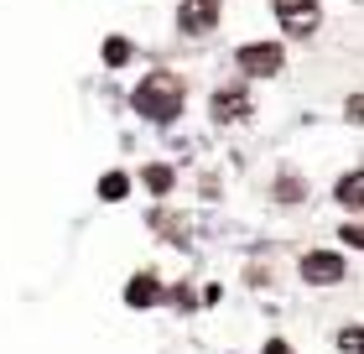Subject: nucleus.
<instances>
[{
	"label": "nucleus",
	"instance_id": "f257e3e1",
	"mask_svg": "<svg viewBox=\"0 0 364 354\" xmlns=\"http://www.w3.org/2000/svg\"><path fill=\"white\" fill-rule=\"evenodd\" d=\"M130 105H136L141 120H151V125H172L177 115L188 110V89H182V78H177V73L156 68V73H146V78L136 83Z\"/></svg>",
	"mask_w": 364,
	"mask_h": 354
},
{
	"label": "nucleus",
	"instance_id": "f03ea898",
	"mask_svg": "<svg viewBox=\"0 0 364 354\" xmlns=\"http://www.w3.org/2000/svg\"><path fill=\"white\" fill-rule=\"evenodd\" d=\"M235 68L245 78H276L287 68V47L281 42H245V47H235Z\"/></svg>",
	"mask_w": 364,
	"mask_h": 354
},
{
	"label": "nucleus",
	"instance_id": "7ed1b4c3",
	"mask_svg": "<svg viewBox=\"0 0 364 354\" xmlns=\"http://www.w3.org/2000/svg\"><path fill=\"white\" fill-rule=\"evenodd\" d=\"M271 11H276V21L287 37H312V31L323 26V0H271Z\"/></svg>",
	"mask_w": 364,
	"mask_h": 354
},
{
	"label": "nucleus",
	"instance_id": "20e7f679",
	"mask_svg": "<svg viewBox=\"0 0 364 354\" xmlns=\"http://www.w3.org/2000/svg\"><path fill=\"white\" fill-rule=\"evenodd\" d=\"M224 21V0H182L177 6V31L182 37H208Z\"/></svg>",
	"mask_w": 364,
	"mask_h": 354
},
{
	"label": "nucleus",
	"instance_id": "39448f33",
	"mask_svg": "<svg viewBox=\"0 0 364 354\" xmlns=\"http://www.w3.org/2000/svg\"><path fill=\"white\" fill-rule=\"evenodd\" d=\"M296 271H302L307 286H338L349 276V261H343L338 250H307V256L296 261Z\"/></svg>",
	"mask_w": 364,
	"mask_h": 354
},
{
	"label": "nucleus",
	"instance_id": "423d86ee",
	"mask_svg": "<svg viewBox=\"0 0 364 354\" xmlns=\"http://www.w3.org/2000/svg\"><path fill=\"white\" fill-rule=\"evenodd\" d=\"M250 110H255V99L245 94V83H224V89L213 94V120H224V125L250 120Z\"/></svg>",
	"mask_w": 364,
	"mask_h": 354
},
{
	"label": "nucleus",
	"instance_id": "0eeeda50",
	"mask_svg": "<svg viewBox=\"0 0 364 354\" xmlns=\"http://www.w3.org/2000/svg\"><path fill=\"white\" fill-rule=\"evenodd\" d=\"M156 302H161V281L151 276V271H141V276H130L125 281V308H156Z\"/></svg>",
	"mask_w": 364,
	"mask_h": 354
},
{
	"label": "nucleus",
	"instance_id": "6e6552de",
	"mask_svg": "<svg viewBox=\"0 0 364 354\" xmlns=\"http://www.w3.org/2000/svg\"><path fill=\"white\" fill-rule=\"evenodd\" d=\"M333 198H338V204L349 209V214L364 209V167H354V172H343V177L333 182Z\"/></svg>",
	"mask_w": 364,
	"mask_h": 354
},
{
	"label": "nucleus",
	"instance_id": "1a4fd4ad",
	"mask_svg": "<svg viewBox=\"0 0 364 354\" xmlns=\"http://www.w3.org/2000/svg\"><path fill=\"white\" fill-rule=\"evenodd\" d=\"M172 182H177V172H172L167 162L141 167V188H146V193H156V198H161V193H172Z\"/></svg>",
	"mask_w": 364,
	"mask_h": 354
},
{
	"label": "nucleus",
	"instance_id": "9d476101",
	"mask_svg": "<svg viewBox=\"0 0 364 354\" xmlns=\"http://www.w3.org/2000/svg\"><path fill=\"white\" fill-rule=\"evenodd\" d=\"M271 193H276V204H302V198H307V182L296 177V172H281Z\"/></svg>",
	"mask_w": 364,
	"mask_h": 354
},
{
	"label": "nucleus",
	"instance_id": "9b49d317",
	"mask_svg": "<svg viewBox=\"0 0 364 354\" xmlns=\"http://www.w3.org/2000/svg\"><path fill=\"white\" fill-rule=\"evenodd\" d=\"M99 198H105V204L130 198V177H125V172H105V177H99Z\"/></svg>",
	"mask_w": 364,
	"mask_h": 354
},
{
	"label": "nucleus",
	"instance_id": "f8f14e48",
	"mask_svg": "<svg viewBox=\"0 0 364 354\" xmlns=\"http://www.w3.org/2000/svg\"><path fill=\"white\" fill-rule=\"evenodd\" d=\"M333 344H338V354H364V323L338 328V333H333Z\"/></svg>",
	"mask_w": 364,
	"mask_h": 354
},
{
	"label": "nucleus",
	"instance_id": "ddd939ff",
	"mask_svg": "<svg viewBox=\"0 0 364 354\" xmlns=\"http://www.w3.org/2000/svg\"><path fill=\"white\" fill-rule=\"evenodd\" d=\"M99 53H105V68H125V63H130V42L125 37H105Z\"/></svg>",
	"mask_w": 364,
	"mask_h": 354
},
{
	"label": "nucleus",
	"instance_id": "4468645a",
	"mask_svg": "<svg viewBox=\"0 0 364 354\" xmlns=\"http://www.w3.org/2000/svg\"><path fill=\"white\" fill-rule=\"evenodd\" d=\"M338 240H343V245H354V250H364V224H359V219H349V224L338 229Z\"/></svg>",
	"mask_w": 364,
	"mask_h": 354
},
{
	"label": "nucleus",
	"instance_id": "2eb2a0df",
	"mask_svg": "<svg viewBox=\"0 0 364 354\" xmlns=\"http://www.w3.org/2000/svg\"><path fill=\"white\" fill-rule=\"evenodd\" d=\"M343 115H349L354 125H364V94H349V99H343Z\"/></svg>",
	"mask_w": 364,
	"mask_h": 354
},
{
	"label": "nucleus",
	"instance_id": "dca6fc26",
	"mask_svg": "<svg viewBox=\"0 0 364 354\" xmlns=\"http://www.w3.org/2000/svg\"><path fill=\"white\" fill-rule=\"evenodd\" d=\"M172 308H198V302H193V292H188V286H177V292H172Z\"/></svg>",
	"mask_w": 364,
	"mask_h": 354
},
{
	"label": "nucleus",
	"instance_id": "f3484780",
	"mask_svg": "<svg viewBox=\"0 0 364 354\" xmlns=\"http://www.w3.org/2000/svg\"><path fill=\"white\" fill-rule=\"evenodd\" d=\"M260 354H291V344H287V339H266V349H260Z\"/></svg>",
	"mask_w": 364,
	"mask_h": 354
}]
</instances>
